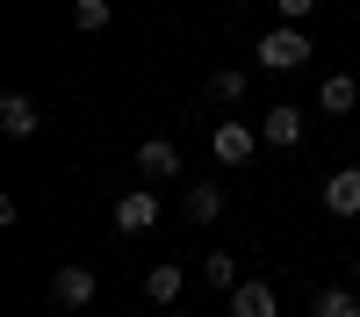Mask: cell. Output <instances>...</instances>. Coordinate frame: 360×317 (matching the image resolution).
I'll list each match as a JSON object with an SVG mask.
<instances>
[{"instance_id":"cell-1","label":"cell","mask_w":360,"mask_h":317,"mask_svg":"<svg viewBox=\"0 0 360 317\" xmlns=\"http://www.w3.org/2000/svg\"><path fill=\"white\" fill-rule=\"evenodd\" d=\"M252 58H259L266 72H295V65H310V37H303V22H274V29L252 44Z\"/></svg>"},{"instance_id":"cell-2","label":"cell","mask_w":360,"mask_h":317,"mask_svg":"<svg viewBox=\"0 0 360 317\" xmlns=\"http://www.w3.org/2000/svg\"><path fill=\"white\" fill-rule=\"evenodd\" d=\"M94 288H101L94 267H58V274H51V303H58V310H86V303H94Z\"/></svg>"},{"instance_id":"cell-3","label":"cell","mask_w":360,"mask_h":317,"mask_svg":"<svg viewBox=\"0 0 360 317\" xmlns=\"http://www.w3.org/2000/svg\"><path fill=\"white\" fill-rule=\"evenodd\" d=\"M209 144H217V166H252V152H259V130H245V123H224L209 130Z\"/></svg>"},{"instance_id":"cell-4","label":"cell","mask_w":360,"mask_h":317,"mask_svg":"<svg viewBox=\"0 0 360 317\" xmlns=\"http://www.w3.org/2000/svg\"><path fill=\"white\" fill-rule=\"evenodd\" d=\"M259 144H274V152L303 144V108H295V101H274V108L259 115Z\"/></svg>"},{"instance_id":"cell-5","label":"cell","mask_w":360,"mask_h":317,"mask_svg":"<svg viewBox=\"0 0 360 317\" xmlns=\"http://www.w3.org/2000/svg\"><path fill=\"white\" fill-rule=\"evenodd\" d=\"M152 224H159V195L152 188H130L115 202V231H123V238H137V231H152Z\"/></svg>"},{"instance_id":"cell-6","label":"cell","mask_w":360,"mask_h":317,"mask_svg":"<svg viewBox=\"0 0 360 317\" xmlns=\"http://www.w3.org/2000/svg\"><path fill=\"white\" fill-rule=\"evenodd\" d=\"M137 173H144V188H159L180 173V152H173V137H144L137 144Z\"/></svg>"},{"instance_id":"cell-7","label":"cell","mask_w":360,"mask_h":317,"mask_svg":"<svg viewBox=\"0 0 360 317\" xmlns=\"http://www.w3.org/2000/svg\"><path fill=\"white\" fill-rule=\"evenodd\" d=\"M224 216V188L217 181H188V195H180V224H217Z\"/></svg>"},{"instance_id":"cell-8","label":"cell","mask_w":360,"mask_h":317,"mask_svg":"<svg viewBox=\"0 0 360 317\" xmlns=\"http://www.w3.org/2000/svg\"><path fill=\"white\" fill-rule=\"evenodd\" d=\"M231 317H281L274 281H238V288H231Z\"/></svg>"},{"instance_id":"cell-9","label":"cell","mask_w":360,"mask_h":317,"mask_svg":"<svg viewBox=\"0 0 360 317\" xmlns=\"http://www.w3.org/2000/svg\"><path fill=\"white\" fill-rule=\"evenodd\" d=\"M324 209L332 216H360V166H339L332 181H324Z\"/></svg>"},{"instance_id":"cell-10","label":"cell","mask_w":360,"mask_h":317,"mask_svg":"<svg viewBox=\"0 0 360 317\" xmlns=\"http://www.w3.org/2000/svg\"><path fill=\"white\" fill-rule=\"evenodd\" d=\"M37 123H44V108L29 94H0V130L8 137H37Z\"/></svg>"},{"instance_id":"cell-11","label":"cell","mask_w":360,"mask_h":317,"mask_svg":"<svg viewBox=\"0 0 360 317\" xmlns=\"http://www.w3.org/2000/svg\"><path fill=\"white\" fill-rule=\"evenodd\" d=\"M180 281H188V274H180V267H166V259H159V267H144V296H152L159 310H173V303H180Z\"/></svg>"},{"instance_id":"cell-12","label":"cell","mask_w":360,"mask_h":317,"mask_svg":"<svg viewBox=\"0 0 360 317\" xmlns=\"http://www.w3.org/2000/svg\"><path fill=\"white\" fill-rule=\"evenodd\" d=\"M317 101H324V115H346V108L360 101V79H353V72H332V79L317 86Z\"/></svg>"},{"instance_id":"cell-13","label":"cell","mask_w":360,"mask_h":317,"mask_svg":"<svg viewBox=\"0 0 360 317\" xmlns=\"http://www.w3.org/2000/svg\"><path fill=\"white\" fill-rule=\"evenodd\" d=\"M310 317H360V288H317Z\"/></svg>"},{"instance_id":"cell-14","label":"cell","mask_w":360,"mask_h":317,"mask_svg":"<svg viewBox=\"0 0 360 317\" xmlns=\"http://www.w3.org/2000/svg\"><path fill=\"white\" fill-rule=\"evenodd\" d=\"M202 281H209V288H238L245 274H238V259H231V252H209V259H202Z\"/></svg>"},{"instance_id":"cell-15","label":"cell","mask_w":360,"mask_h":317,"mask_svg":"<svg viewBox=\"0 0 360 317\" xmlns=\"http://www.w3.org/2000/svg\"><path fill=\"white\" fill-rule=\"evenodd\" d=\"M209 101H245V72H238V65L209 72Z\"/></svg>"},{"instance_id":"cell-16","label":"cell","mask_w":360,"mask_h":317,"mask_svg":"<svg viewBox=\"0 0 360 317\" xmlns=\"http://www.w3.org/2000/svg\"><path fill=\"white\" fill-rule=\"evenodd\" d=\"M108 15H115L108 0H72V22H79V29H108Z\"/></svg>"},{"instance_id":"cell-17","label":"cell","mask_w":360,"mask_h":317,"mask_svg":"<svg viewBox=\"0 0 360 317\" xmlns=\"http://www.w3.org/2000/svg\"><path fill=\"white\" fill-rule=\"evenodd\" d=\"M274 8H281V22H303V15L317 8V0H274Z\"/></svg>"},{"instance_id":"cell-18","label":"cell","mask_w":360,"mask_h":317,"mask_svg":"<svg viewBox=\"0 0 360 317\" xmlns=\"http://www.w3.org/2000/svg\"><path fill=\"white\" fill-rule=\"evenodd\" d=\"M353 288H360V259H353Z\"/></svg>"},{"instance_id":"cell-19","label":"cell","mask_w":360,"mask_h":317,"mask_svg":"<svg viewBox=\"0 0 360 317\" xmlns=\"http://www.w3.org/2000/svg\"><path fill=\"white\" fill-rule=\"evenodd\" d=\"M166 317H188V310H166Z\"/></svg>"}]
</instances>
